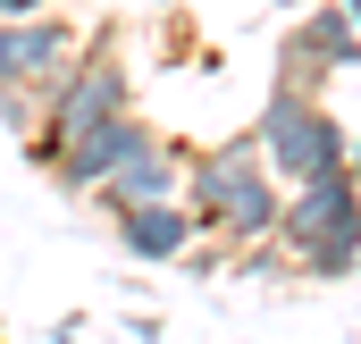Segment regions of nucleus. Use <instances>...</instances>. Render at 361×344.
<instances>
[{
	"instance_id": "20e7f679",
	"label": "nucleus",
	"mask_w": 361,
	"mask_h": 344,
	"mask_svg": "<svg viewBox=\"0 0 361 344\" xmlns=\"http://www.w3.org/2000/svg\"><path fill=\"white\" fill-rule=\"evenodd\" d=\"M252 143H261V168H269L277 185H302V176L353 168V143H345V126L328 118V101H319V92H294V85H277L269 101H261Z\"/></svg>"
},
{
	"instance_id": "423d86ee",
	"label": "nucleus",
	"mask_w": 361,
	"mask_h": 344,
	"mask_svg": "<svg viewBox=\"0 0 361 344\" xmlns=\"http://www.w3.org/2000/svg\"><path fill=\"white\" fill-rule=\"evenodd\" d=\"M76 25L34 8V17H0V92H42L68 59H76Z\"/></svg>"
},
{
	"instance_id": "0eeeda50",
	"label": "nucleus",
	"mask_w": 361,
	"mask_h": 344,
	"mask_svg": "<svg viewBox=\"0 0 361 344\" xmlns=\"http://www.w3.org/2000/svg\"><path fill=\"white\" fill-rule=\"evenodd\" d=\"M143 135H152V126H143L135 109H126V118H101L92 135H76V143H59V152H51V168H42V176H51L59 193H92L101 176H109L118 160H126V143H143Z\"/></svg>"
},
{
	"instance_id": "9d476101",
	"label": "nucleus",
	"mask_w": 361,
	"mask_h": 344,
	"mask_svg": "<svg viewBox=\"0 0 361 344\" xmlns=\"http://www.w3.org/2000/svg\"><path fill=\"white\" fill-rule=\"evenodd\" d=\"M34 8H42V0H0V17H34Z\"/></svg>"
},
{
	"instance_id": "f257e3e1",
	"label": "nucleus",
	"mask_w": 361,
	"mask_h": 344,
	"mask_svg": "<svg viewBox=\"0 0 361 344\" xmlns=\"http://www.w3.org/2000/svg\"><path fill=\"white\" fill-rule=\"evenodd\" d=\"M269 244L294 260L302 277H319V285H353V269H361V185H353V168H328V176L286 185V193H277Z\"/></svg>"
},
{
	"instance_id": "1a4fd4ad",
	"label": "nucleus",
	"mask_w": 361,
	"mask_h": 344,
	"mask_svg": "<svg viewBox=\"0 0 361 344\" xmlns=\"http://www.w3.org/2000/svg\"><path fill=\"white\" fill-rule=\"evenodd\" d=\"M118 219V244H126V260H185L193 252V210H185L177 193L169 202H135V210H109Z\"/></svg>"
},
{
	"instance_id": "39448f33",
	"label": "nucleus",
	"mask_w": 361,
	"mask_h": 344,
	"mask_svg": "<svg viewBox=\"0 0 361 344\" xmlns=\"http://www.w3.org/2000/svg\"><path fill=\"white\" fill-rule=\"evenodd\" d=\"M353 59H361V17H353V0H302V17H294L286 42H277V85L319 92L328 76H353Z\"/></svg>"
},
{
	"instance_id": "7ed1b4c3",
	"label": "nucleus",
	"mask_w": 361,
	"mask_h": 344,
	"mask_svg": "<svg viewBox=\"0 0 361 344\" xmlns=\"http://www.w3.org/2000/svg\"><path fill=\"white\" fill-rule=\"evenodd\" d=\"M126 109H135V76H126V59H118L109 42H92V51H76V59L42 85V118H34V135H25V160L51 168L59 143H76V135H92L101 118H126Z\"/></svg>"
},
{
	"instance_id": "6e6552de",
	"label": "nucleus",
	"mask_w": 361,
	"mask_h": 344,
	"mask_svg": "<svg viewBox=\"0 0 361 344\" xmlns=\"http://www.w3.org/2000/svg\"><path fill=\"white\" fill-rule=\"evenodd\" d=\"M177 176H185V152L169 143V135H143V143H126V160L101 176L92 193H101L109 210H135V202H169Z\"/></svg>"
},
{
	"instance_id": "9b49d317",
	"label": "nucleus",
	"mask_w": 361,
	"mask_h": 344,
	"mask_svg": "<svg viewBox=\"0 0 361 344\" xmlns=\"http://www.w3.org/2000/svg\"><path fill=\"white\" fill-rule=\"evenodd\" d=\"M59 344H85V336H76V328H59Z\"/></svg>"
},
{
	"instance_id": "f03ea898",
	"label": "nucleus",
	"mask_w": 361,
	"mask_h": 344,
	"mask_svg": "<svg viewBox=\"0 0 361 344\" xmlns=\"http://www.w3.org/2000/svg\"><path fill=\"white\" fill-rule=\"evenodd\" d=\"M185 210L202 235H227V244H269L277 227V176L261 168V143H219V152H193L177 176Z\"/></svg>"
},
{
	"instance_id": "f8f14e48",
	"label": "nucleus",
	"mask_w": 361,
	"mask_h": 344,
	"mask_svg": "<svg viewBox=\"0 0 361 344\" xmlns=\"http://www.w3.org/2000/svg\"><path fill=\"white\" fill-rule=\"evenodd\" d=\"M277 8H302V0H277Z\"/></svg>"
}]
</instances>
